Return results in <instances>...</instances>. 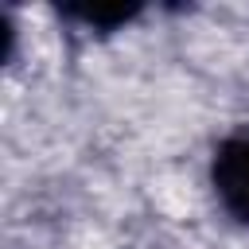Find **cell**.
Masks as SVG:
<instances>
[{
  "instance_id": "1",
  "label": "cell",
  "mask_w": 249,
  "mask_h": 249,
  "mask_svg": "<svg viewBox=\"0 0 249 249\" xmlns=\"http://www.w3.org/2000/svg\"><path fill=\"white\" fill-rule=\"evenodd\" d=\"M206 191L218 214L249 233V124L222 132L206 152Z\"/></svg>"
},
{
  "instance_id": "2",
  "label": "cell",
  "mask_w": 249,
  "mask_h": 249,
  "mask_svg": "<svg viewBox=\"0 0 249 249\" xmlns=\"http://www.w3.org/2000/svg\"><path fill=\"white\" fill-rule=\"evenodd\" d=\"M148 8L136 4V0H74V4H58L54 16L78 31H89V35H113V31H124L132 27Z\"/></svg>"
}]
</instances>
